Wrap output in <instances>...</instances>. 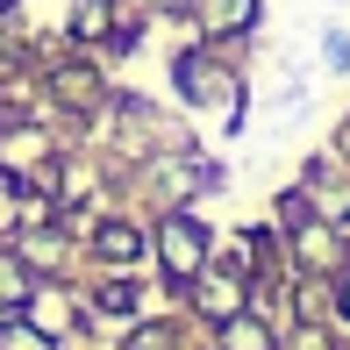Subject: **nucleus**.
<instances>
[{"mask_svg":"<svg viewBox=\"0 0 350 350\" xmlns=\"http://www.w3.org/2000/svg\"><path fill=\"white\" fill-rule=\"evenodd\" d=\"M100 243H107V258H136V236H129V229H107Z\"/></svg>","mask_w":350,"mask_h":350,"instance_id":"nucleus-2","label":"nucleus"},{"mask_svg":"<svg viewBox=\"0 0 350 350\" xmlns=\"http://www.w3.org/2000/svg\"><path fill=\"white\" fill-rule=\"evenodd\" d=\"M343 308H350V293H343Z\"/></svg>","mask_w":350,"mask_h":350,"instance_id":"nucleus-3","label":"nucleus"},{"mask_svg":"<svg viewBox=\"0 0 350 350\" xmlns=\"http://www.w3.org/2000/svg\"><path fill=\"white\" fill-rule=\"evenodd\" d=\"M165 265L172 272H200V229L193 221H172L165 229Z\"/></svg>","mask_w":350,"mask_h":350,"instance_id":"nucleus-1","label":"nucleus"}]
</instances>
